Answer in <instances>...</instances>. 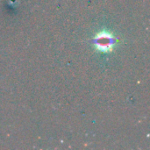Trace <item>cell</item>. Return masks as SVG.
Wrapping results in <instances>:
<instances>
[{
  "label": "cell",
  "instance_id": "obj_1",
  "mask_svg": "<svg viewBox=\"0 0 150 150\" xmlns=\"http://www.w3.org/2000/svg\"><path fill=\"white\" fill-rule=\"evenodd\" d=\"M93 43L95 48L98 51L106 54L112 51L115 44V39L110 32L106 30H102L95 35L93 39Z\"/></svg>",
  "mask_w": 150,
  "mask_h": 150
}]
</instances>
